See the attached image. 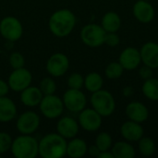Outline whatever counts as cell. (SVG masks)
<instances>
[{"label":"cell","mask_w":158,"mask_h":158,"mask_svg":"<svg viewBox=\"0 0 158 158\" xmlns=\"http://www.w3.org/2000/svg\"><path fill=\"white\" fill-rule=\"evenodd\" d=\"M76 16L67 8L55 11L49 18V31L56 37L63 38L69 35L76 26Z\"/></svg>","instance_id":"1"},{"label":"cell","mask_w":158,"mask_h":158,"mask_svg":"<svg viewBox=\"0 0 158 158\" xmlns=\"http://www.w3.org/2000/svg\"><path fill=\"white\" fill-rule=\"evenodd\" d=\"M67 140L56 133H48L39 141V156L43 158H61L67 156Z\"/></svg>","instance_id":"2"},{"label":"cell","mask_w":158,"mask_h":158,"mask_svg":"<svg viewBox=\"0 0 158 158\" xmlns=\"http://www.w3.org/2000/svg\"><path fill=\"white\" fill-rule=\"evenodd\" d=\"M39 142L31 135L20 134L12 141L10 152L16 158H35L39 156Z\"/></svg>","instance_id":"3"},{"label":"cell","mask_w":158,"mask_h":158,"mask_svg":"<svg viewBox=\"0 0 158 158\" xmlns=\"http://www.w3.org/2000/svg\"><path fill=\"white\" fill-rule=\"evenodd\" d=\"M90 103L92 107L103 118L110 117L116 109V101L113 94L107 90H99L92 94Z\"/></svg>","instance_id":"4"},{"label":"cell","mask_w":158,"mask_h":158,"mask_svg":"<svg viewBox=\"0 0 158 158\" xmlns=\"http://www.w3.org/2000/svg\"><path fill=\"white\" fill-rule=\"evenodd\" d=\"M106 31L101 25L90 23L82 27L80 36L81 42L92 48H96L105 44Z\"/></svg>","instance_id":"5"},{"label":"cell","mask_w":158,"mask_h":158,"mask_svg":"<svg viewBox=\"0 0 158 158\" xmlns=\"http://www.w3.org/2000/svg\"><path fill=\"white\" fill-rule=\"evenodd\" d=\"M64 104L62 98L54 94L44 95L40 105L39 109L41 114L48 118V119H55L61 117L64 111Z\"/></svg>","instance_id":"6"},{"label":"cell","mask_w":158,"mask_h":158,"mask_svg":"<svg viewBox=\"0 0 158 158\" xmlns=\"http://www.w3.org/2000/svg\"><path fill=\"white\" fill-rule=\"evenodd\" d=\"M0 34L9 42L19 40L23 34V26L19 19L13 16H6L0 20Z\"/></svg>","instance_id":"7"},{"label":"cell","mask_w":158,"mask_h":158,"mask_svg":"<svg viewBox=\"0 0 158 158\" xmlns=\"http://www.w3.org/2000/svg\"><path fill=\"white\" fill-rule=\"evenodd\" d=\"M41 119L39 115L34 111H25L19 116L16 121V128L20 134L31 135L40 126Z\"/></svg>","instance_id":"8"},{"label":"cell","mask_w":158,"mask_h":158,"mask_svg":"<svg viewBox=\"0 0 158 158\" xmlns=\"http://www.w3.org/2000/svg\"><path fill=\"white\" fill-rule=\"evenodd\" d=\"M78 122L80 128L88 132L97 131L103 122V117L97 113L93 107L92 108H84L81 112H79Z\"/></svg>","instance_id":"9"},{"label":"cell","mask_w":158,"mask_h":158,"mask_svg":"<svg viewBox=\"0 0 158 158\" xmlns=\"http://www.w3.org/2000/svg\"><path fill=\"white\" fill-rule=\"evenodd\" d=\"M65 108L73 113L83 110L87 105V98L83 92L77 89H68L62 97Z\"/></svg>","instance_id":"10"},{"label":"cell","mask_w":158,"mask_h":158,"mask_svg":"<svg viewBox=\"0 0 158 158\" xmlns=\"http://www.w3.org/2000/svg\"><path fill=\"white\" fill-rule=\"evenodd\" d=\"M46 71L51 77L59 78L64 76L69 68V57L63 53L52 55L46 62Z\"/></svg>","instance_id":"11"},{"label":"cell","mask_w":158,"mask_h":158,"mask_svg":"<svg viewBox=\"0 0 158 158\" xmlns=\"http://www.w3.org/2000/svg\"><path fill=\"white\" fill-rule=\"evenodd\" d=\"M32 75L27 69L20 68L17 69H13L7 79V83L9 85L10 90L20 93L27 87L31 84Z\"/></svg>","instance_id":"12"},{"label":"cell","mask_w":158,"mask_h":158,"mask_svg":"<svg viewBox=\"0 0 158 158\" xmlns=\"http://www.w3.org/2000/svg\"><path fill=\"white\" fill-rule=\"evenodd\" d=\"M118 62L125 70L136 69L142 63L140 50L132 46L125 48L119 55Z\"/></svg>","instance_id":"13"},{"label":"cell","mask_w":158,"mask_h":158,"mask_svg":"<svg viewBox=\"0 0 158 158\" xmlns=\"http://www.w3.org/2000/svg\"><path fill=\"white\" fill-rule=\"evenodd\" d=\"M79 131V122L71 117H63L56 123V132L66 140H70L76 137Z\"/></svg>","instance_id":"14"},{"label":"cell","mask_w":158,"mask_h":158,"mask_svg":"<svg viewBox=\"0 0 158 158\" xmlns=\"http://www.w3.org/2000/svg\"><path fill=\"white\" fill-rule=\"evenodd\" d=\"M132 12L134 18L142 23L151 22L156 15V11L152 4L145 0H138L133 5Z\"/></svg>","instance_id":"15"},{"label":"cell","mask_w":158,"mask_h":158,"mask_svg":"<svg viewBox=\"0 0 158 158\" xmlns=\"http://www.w3.org/2000/svg\"><path fill=\"white\" fill-rule=\"evenodd\" d=\"M125 113L130 120L141 124L145 122L149 118V110L147 106L144 104L136 101L131 102L127 105Z\"/></svg>","instance_id":"16"},{"label":"cell","mask_w":158,"mask_h":158,"mask_svg":"<svg viewBox=\"0 0 158 158\" xmlns=\"http://www.w3.org/2000/svg\"><path fill=\"white\" fill-rule=\"evenodd\" d=\"M120 134L126 141L132 143L138 142L144 135V131L141 123L129 119L121 125Z\"/></svg>","instance_id":"17"},{"label":"cell","mask_w":158,"mask_h":158,"mask_svg":"<svg viewBox=\"0 0 158 158\" xmlns=\"http://www.w3.org/2000/svg\"><path fill=\"white\" fill-rule=\"evenodd\" d=\"M141 58L142 63L146 65L153 69L158 68V44L155 42L145 43L141 50Z\"/></svg>","instance_id":"18"},{"label":"cell","mask_w":158,"mask_h":158,"mask_svg":"<svg viewBox=\"0 0 158 158\" xmlns=\"http://www.w3.org/2000/svg\"><path fill=\"white\" fill-rule=\"evenodd\" d=\"M44 97L43 93L39 87L30 85L26 89L20 92V102L27 107L39 106Z\"/></svg>","instance_id":"19"},{"label":"cell","mask_w":158,"mask_h":158,"mask_svg":"<svg viewBox=\"0 0 158 158\" xmlns=\"http://www.w3.org/2000/svg\"><path fill=\"white\" fill-rule=\"evenodd\" d=\"M17 106L12 99L6 96L0 97V122L7 123L17 116Z\"/></svg>","instance_id":"20"},{"label":"cell","mask_w":158,"mask_h":158,"mask_svg":"<svg viewBox=\"0 0 158 158\" xmlns=\"http://www.w3.org/2000/svg\"><path fill=\"white\" fill-rule=\"evenodd\" d=\"M87 143L81 138H72L67 143V156L71 158H81L87 154Z\"/></svg>","instance_id":"21"},{"label":"cell","mask_w":158,"mask_h":158,"mask_svg":"<svg viewBox=\"0 0 158 158\" xmlns=\"http://www.w3.org/2000/svg\"><path fill=\"white\" fill-rule=\"evenodd\" d=\"M115 158H134L136 150L128 141H119L115 143L110 150Z\"/></svg>","instance_id":"22"},{"label":"cell","mask_w":158,"mask_h":158,"mask_svg":"<svg viewBox=\"0 0 158 158\" xmlns=\"http://www.w3.org/2000/svg\"><path fill=\"white\" fill-rule=\"evenodd\" d=\"M101 26L106 32H117L121 27V19L114 11L106 12L102 18Z\"/></svg>","instance_id":"23"},{"label":"cell","mask_w":158,"mask_h":158,"mask_svg":"<svg viewBox=\"0 0 158 158\" xmlns=\"http://www.w3.org/2000/svg\"><path fill=\"white\" fill-rule=\"evenodd\" d=\"M103 77L97 72H91L84 78V87L90 93H94L103 88Z\"/></svg>","instance_id":"24"},{"label":"cell","mask_w":158,"mask_h":158,"mask_svg":"<svg viewBox=\"0 0 158 158\" xmlns=\"http://www.w3.org/2000/svg\"><path fill=\"white\" fill-rule=\"evenodd\" d=\"M142 92L147 99L155 102L158 101V79L152 77L151 79L144 81Z\"/></svg>","instance_id":"25"},{"label":"cell","mask_w":158,"mask_h":158,"mask_svg":"<svg viewBox=\"0 0 158 158\" xmlns=\"http://www.w3.org/2000/svg\"><path fill=\"white\" fill-rule=\"evenodd\" d=\"M138 150L143 156H152L156 151V145L152 138L143 135L138 141Z\"/></svg>","instance_id":"26"},{"label":"cell","mask_w":158,"mask_h":158,"mask_svg":"<svg viewBox=\"0 0 158 158\" xmlns=\"http://www.w3.org/2000/svg\"><path fill=\"white\" fill-rule=\"evenodd\" d=\"M124 70L125 69H123V67L121 66V64L118 61L111 62L106 66V68L105 69V75L109 80H117L122 76Z\"/></svg>","instance_id":"27"},{"label":"cell","mask_w":158,"mask_h":158,"mask_svg":"<svg viewBox=\"0 0 158 158\" xmlns=\"http://www.w3.org/2000/svg\"><path fill=\"white\" fill-rule=\"evenodd\" d=\"M101 152L103 151H109L111 150V147L113 145V139L111 135L107 132H100L96 138H95V143H94Z\"/></svg>","instance_id":"28"},{"label":"cell","mask_w":158,"mask_h":158,"mask_svg":"<svg viewBox=\"0 0 158 158\" xmlns=\"http://www.w3.org/2000/svg\"><path fill=\"white\" fill-rule=\"evenodd\" d=\"M39 89L43 93L44 95H49L54 94L56 91V84L53 78L51 77H45L42 79V81L39 83Z\"/></svg>","instance_id":"29"},{"label":"cell","mask_w":158,"mask_h":158,"mask_svg":"<svg viewBox=\"0 0 158 158\" xmlns=\"http://www.w3.org/2000/svg\"><path fill=\"white\" fill-rule=\"evenodd\" d=\"M68 87L69 89L81 90L84 86V77L80 73H72L68 78Z\"/></svg>","instance_id":"30"},{"label":"cell","mask_w":158,"mask_h":158,"mask_svg":"<svg viewBox=\"0 0 158 158\" xmlns=\"http://www.w3.org/2000/svg\"><path fill=\"white\" fill-rule=\"evenodd\" d=\"M8 62L10 67L13 69H20L23 68L25 65V58L22 56L21 53L19 52H13L10 54L9 58H8Z\"/></svg>","instance_id":"31"},{"label":"cell","mask_w":158,"mask_h":158,"mask_svg":"<svg viewBox=\"0 0 158 158\" xmlns=\"http://www.w3.org/2000/svg\"><path fill=\"white\" fill-rule=\"evenodd\" d=\"M13 139L7 132L0 131V156L10 151Z\"/></svg>","instance_id":"32"},{"label":"cell","mask_w":158,"mask_h":158,"mask_svg":"<svg viewBox=\"0 0 158 158\" xmlns=\"http://www.w3.org/2000/svg\"><path fill=\"white\" fill-rule=\"evenodd\" d=\"M120 38L116 32H106L105 38V44L110 47H116L119 44Z\"/></svg>","instance_id":"33"},{"label":"cell","mask_w":158,"mask_h":158,"mask_svg":"<svg viewBox=\"0 0 158 158\" xmlns=\"http://www.w3.org/2000/svg\"><path fill=\"white\" fill-rule=\"evenodd\" d=\"M139 75H140L141 79L143 80V81L151 79L153 77V69L148 67V66H146V65H143L139 69Z\"/></svg>","instance_id":"34"},{"label":"cell","mask_w":158,"mask_h":158,"mask_svg":"<svg viewBox=\"0 0 158 158\" xmlns=\"http://www.w3.org/2000/svg\"><path fill=\"white\" fill-rule=\"evenodd\" d=\"M9 85L6 81L0 80V97L1 96H6L9 93Z\"/></svg>","instance_id":"35"},{"label":"cell","mask_w":158,"mask_h":158,"mask_svg":"<svg viewBox=\"0 0 158 158\" xmlns=\"http://www.w3.org/2000/svg\"><path fill=\"white\" fill-rule=\"evenodd\" d=\"M100 152H101V151L99 150V148H98L95 144L89 146V147H88V151H87V153H88L91 156H93V157H98Z\"/></svg>","instance_id":"36"},{"label":"cell","mask_w":158,"mask_h":158,"mask_svg":"<svg viewBox=\"0 0 158 158\" xmlns=\"http://www.w3.org/2000/svg\"><path fill=\"white\" fill-rule=\"evenodd\" d=\"M134 94V89L131 86H126L122 90V94L125 97H131Z\"/></svg>","instance_id":"37"},{"label":"cell","mask_w":158,"mask_h":158,"mask_svg":"<svg viewBox=\"0 0 158 158\" xmlns=\"http://www.w3.org/2000/svg\"><path fill=\"white\" fill-rule=\"evenodd\" d=\"M98 158H115L112 152L109 150V151H103V152H100Z\"/></svg>","instance_id":"38"},{"label":"cell","mask_w":158,"mask_h":158,"mask_svg":"<svg viewBox=\"0 0 158 158\" xmlns=\"http://www.w3.org/2000/svg\"><path fill=\"white\" fill-rule=\"evenodd\" d=\"M157 75H158V68H157Z\"/></svg>","instance_id":"39"},{"label":"cell","mask_w":158,"mask_h":158,"mask_svg":"<svg viewBox=\"0 0 158 158\" xmlns=\"http://www.w3.org/2000/svg\"><path fill=\"white\" fill-rule=\"evenodd\" d=\"M145 1H150V0H145Z\"/></svg>","instance_id":"40"}]
</instances>
